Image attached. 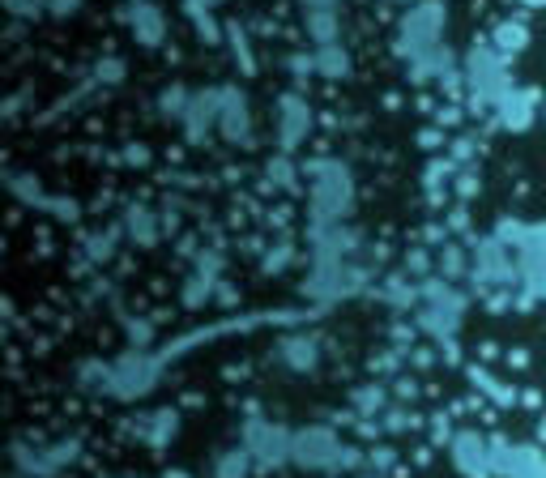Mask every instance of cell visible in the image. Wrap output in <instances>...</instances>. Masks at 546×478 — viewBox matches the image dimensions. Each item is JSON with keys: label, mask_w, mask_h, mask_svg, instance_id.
<instances>
[{"label": "cell", "mask_w": 546, "mask_h": 478, "mask_svg": "<svg viewBox=\"0 0 546 478\" xmlns=\"http://www.w3.org/2000/svg\"><path fill=\"white\" fill-rule=\"evenodd\" d=\"M222 478H244V457H231L227 466H222Z\"/></svg>", "instance_id": "6da1fadb"}]
</instances>
